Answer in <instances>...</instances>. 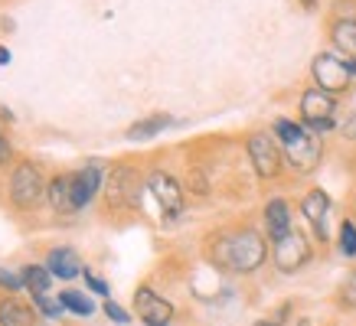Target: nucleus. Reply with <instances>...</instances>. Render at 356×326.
Wrapping results in <instances>:
<instances>
[{
    "instance_id": "nucleus-13",
    "label": "nucleus",
    "mask_w": 356,
    "mask_h": 326,
    "mask_svg": "<svg viewBox=\"0 0 356 326\" xmlns=\"http://www.w3.org/2000/svg\"><path fill=\"white\" fill-rule=\"evenodd\" d=\"M46 268H49V274H56L59 281H72V277H79V274L86 271V268L79 264V258H76V251L72 248H53L49 251Z\"/></svg>"
},
{
    "instance_id": "nucleus-28",
    "label": "nucleus",
    "mask_w": 356,
    "mask_h": 326,
    "mask_svg": "<svg viewBox=\"0 0 356 326\" xmlns=\"http://www.w3.org/2000/svg\"><path fill=\"white\" fill-rule=\"evenodd\" d=\"M82 277H86V281H88V287H92V291H95V293H108V284L102 281V277H95V274H92V271H82Z\"/></svg>"
},
{
    "instance_id": "nucleus-2",
    "label": "nucleus",
    "mask_w": 356,
    "mask_h": 326,
    "mask_svg": "<svg viewBox=\"0 0 356 326\" xmlns=\"http://www.w3.org/2000/svg\"><path fill=\"white\" fill-rule=\"evenodd\" d=\"M334 108H337V101L324 88H307L301 95V114L314 134L334 130Z\"/></svg>"
},
{
    "instance_id": "nucleus-17",
    "label": "nucleus",
    "mask_w": 356,
    "mask_h": 326,
    "mask_svg": "<svg viewBox=\"0 0 356 326\" xmlns=\"http://www.w3.org/2000/svg\"><path fill=\"white\" fill-rule=\"evenodd\" d=\"M49 203H53L59 212H72V176H56L49 183Z\"/></svg>"
},
{
    "instance_id": "nucleus-33",
    "label": "nucleus",
    "mask_w": 356,
    "mask_h": 326,
    "mask_svg": "<svg viewBox=\"0 0 356 326\" xmlns=\"http://www.w3.org/2000/svg\"><path fill=\"white\" fill-rule=\"evenodd\" d=\"M255 326H278V323H271V320H261V323H255Z\"/></svg>"
},
{
    "instance_id": "nucleus-5",
    "label": "nucleus",
    "mask_w": 356,
    "mask_h": 326,
    "mask_svg": "<svg viewBox=\"0 0 356 326\" xmlns=\"http://www.w3.org/2000/svg\"><path fill=\"white\" fill-rule=\"evenodd\" d=\"M311 261V245H307V239H304L301 232H288L284 239L275 241V264H278V271L291 274L298 271V268H304Z\"/></svg>"
},
{
    "instance_id": "nucleus-26",
    "label": "nucleus",
    "mask_w": 356,
    "mask_h": 326,
    "mask_svg": "<svg viewBox=\"0 0 356 326\" xmlns=\"http://www.w3.org/2000/svg\"><path fill=\"white\" fill-rule=\"evenodd\" d=\"M190 189L193 193H209V183H206L203 170H190Z\"/></svg>"
},
{
    "instance_id": "nucleus-30",
    "label": "nucleus",
    "mask_w": 356,
    "mask_h": 326,
    "mask_svg": "<svg viewBox=\"0 0 356 326\" xmlns=\"http://www.w3.org/2000/svg\"><path fill=\"white\" fill-rule=\"evenodd\" d=\"M343 134H346V137H353V141H356V114H350V118L343 121Z\"/></svg>"
},
{
    "instance_id": "nucleus-8",
    "label": "nucleus",
    "mask_w": 356,
    "mask_h": 326,
    "mask_svg": "<svg viewBox=\"0 0 356 326\" xmlns=\"http://www.w3.org/2000/svg\"><path fill=\"white\" fill-rule=\"evenodd\" d=\"M284 157H288V163H291L298 173H311L314 166L321 163V141L314 137L311 130H304L298 141L284 147Z\"/></svg>"
},
{
    "instance_id": "nucleus-19",
    "label": "nucleus",
    "mask_w": 356,
    "mask_h": 326,
    "mask_svg": "<svg viewBox=\"0 0 356 326\" xmlns=\"http://www.w3.org/2000/svg\"><path fill=\"white\" fill-rule=\"evenodd\" d=\"M167 124H170V118H167V114H154V118H147V121H138V124L128 130V137H131V141H144V137L161 134Z\"/></svg>"
},
{
    "instance_id": "nucleus-27",
    "label": "nucleus",
    "mask_w": 356,
    "mask_h": 326,
    "mask_svg": "<svg viewBox=\"0 0 356 326\" xmlns=\"http://www.w3.org/2000/svg\"><path fill=\"white\" fill-rule=\"evenodd\" d=\"M105 314H108L111 320H115V323H121V326H124V323H128V320H131V316L124 314V310H121L118 304H111V300H108V304H105Z\"/></svg>"
},
{
    "instance_id": "nucleus-12",
    "label": "nucleus",
    "mask_w": 356,
    "mask_h": 326,
    "mask_svg": "<svg viewBox=\"0 0 356 326\" xmlns=\"http://www.w3.org/2000/svg\"><path fill=\"white\" fill-rule=\"evenodd\" d=\"M102 183H105V176H102V166L98 163H88L82 173L72 176V206L82 209L92 203V196L102 189Z\"/></svg>"
},
{
    "instance_id": "nucleus-3",
    "label": "nucleus",
    "mask_w": 356,
    "mask_h": 326,
    "mask_svg": "<svg viewBox=\"0 0 356 326\" xmlns=\"http://www.w3.org/2000/svg\"><path fill=\"white\" fill-rule=\"evenodd\" d=\"M140 193V176L131 170V166H115L108 176H105V196H108V206H134Z\"/></svg>"
},
{
    "instance_id": "nucleus-32",
    "label": "nucleus",
    "mask_w": 356,
    "mask_h": 326,
    "mask_svg": "<svg viewBox=\"0 0 356 326\" xmlns=\"http://www.w3.org/2000/svg\"><path fill=\"white\" fill-rule=\"evenodd\" d=\"M346 69H350V76H356V62H353V59L346 62Z\"/></svg>"
},
{
    "instance_id": "nucleus-14",
    "label": "nucleus",
    "mask_w": 356,
    "mask_h": 326,
    "mask_svg": "<svg viewBox=\"0 0 356 326\" xmlns=\"http://www.w3.org/2000/svg\"><path fill=\"white\" fill-rule=\"evenodd\" d=\"M265 228H268V235L275 241L291 232V209H288L284 199H271L268 206H265Z\"/></svg>"
},
{
    "instance_id": "nucleus-24",
    "label": "nucleus",
    "mask_w": 356,
    "mask_h": 326,
    "mask_svg": "<svg viewBox=\"0 0 356 326\" xmlns=\"http://www.w3.org/2000/svg\"><path fill=\"white\" fill-rule=\"evenodd\" d=\"M33 300H36V307H40V310H43L46 316H59V314H63V304H59V300H49L46 293H40V297H33Z\"/></svg>"
},
{
    "instance_id": "nucleus-10",
    "label": "nucleus",
    "mask_w": 356,
    "mask_h": 326,
    "mask_svg": "<svg viewBox=\"0 0 356 326\" xmlns=\"http://www.w3.org/2000/svg\"><path fill=\"white\" fill-rule=\"evenodd\" d=\"M147 186H151L154 199L161 203L163 216H180V209H184V193H180V183H177L173 176L154 173L151 180H147Z\"/></svg>"
},
{
    "instance_id": "nucleus-20",
    "label": "nucleus",
    "mask_w": 356,
    "mask_h": 326,
    "mask_svg": "<svg viewBox=\"0 0 356 326\" xmlns=\"http://www.w3.org/2000/svg\"><path fill=\"white\" fill-rule=\"evenodd\" d=\"M59 304H63L65 310H72V314H79V316H92V314H95V307H92V300H88V297H82L79 291H63V297H59Z\"/></svg>"
},
{
    "instance_id": "nucleus-9",
    "label": "nucleus",
    "mask_w": 356,
    "mask_h": 326,
    "mask_svg": "<svg viewBox=\"0 0 356 326\" xmlns=\"http://www.w3.org/2000/svg\"><path fill=\"white\" fill-rule=\"evenodd\" d=\"M134 310H138L140 320L147 326H167L173 316V307L167 304L163 297H157L151 287H140V291L134 293Z\"/></svg>"
},
{
    "instance_id": "nucleus-31",
    "label": "nucleus",
    "mask_w": 356,
    "mask_h": 326,
    "mask_svg": "<svg viewBox=\"0 0 356 326\" xmlns=\"http://www.w3.org/2000/svg\"><path fill=\"white\" fill-rule=\"evenodd\" d=\"M7 62H10V53H7V49L0 46V65H7Z\"/></svg>"
},
{
    "instance_id": "nucleus-7",
    "label": "nucleus",
    "mask_w": 356,
    "mask_h": 326,
    "mask_svg": "<svg viewBox=\"0 0 356 326\" xmlns=\"http://www.w3.org/2000/svg\"><path fill=\"white\" fill-rule=\"evenodd\" d=\"M314 78H317V88H324V92H343L350 85V69L346 62H340L337 55H317L314 59Z\"/></svg>"
},
{
    "instance_id": "nucleus-1",
    "label": "nucleus",
    "mask_w": 356,
    "mask_h": 326,
    "mask_svg": "<svg viewBox=\"0 0 356 326\" xmlns=\"http://www.w3.org/2000/svg\"><path fill=\"white\" fill-rule=\"evenodd\" d=\"M216 261L229 271L248 274L261 268V261L268 258V248H265V239H261L255 228H242V232H232V235H222L213 248Z\"/></svg>"
},
{
    "instance_id": "nucleus-4",
    "label": "nucleus",
    "mask_w": 356,
    "mask_h": 326,
    "mask_svg": "<svg viewBox=\"0 0 356 326\" xmlns=\"http://www.w3.org/2000/svg\"><path fill=\"white\" fill-rule=\"evenodd\" d=\"M43 196V173L36 163H20L13 170V180H10V199L17 203L20 209L33 206L36 199Z\"/></svg>"
},
{
    "instance_id": "nucleus-11",
    "label": "nucleus",
    "mask_w": 356,
    "mask_h": 326,
    "mask_svg": "<svg viewBox=\"0 0 356 326\" xmlns=\"http://www.w3.org/2000/svg\"><path fill=\"white\" fill-rule=\"evenodd\" d=\"M301 212L304 218L314 225V232H317V239L327 241V212H330V199H327L324 189H311V193L304 196V203H301Z\"/></svg>"
},
{
    "instance_id": "nucleus-21",
    "label": "nucleus",
    "mask_w": 356,
    "mask_h": 326,
    "mask_svg": "<svg viewBox=\"0 0 356 326\" xmlns=\"http://www.w3.org/2000/svg\"><path fill=\"white\" fill-rule=\"evenodd\" d=\"M275 134H278L281 141H284V147H288V144H294L298 137H301L304 128L301 124H294V121H288V118H281V121H275Z\"/></svg>"
},
{
    "instance_id": "nucleus-25",
    "label": "nucleus",
    "mask_w": 356,
    "mask_h": 326,
    "mask_svg": "<svg viewBox=\"0 0 356 326\" xmlns=\"http://www.w3.org/2000/svg\"><path fill=\"white\" fill-rule=\"evenodd\" d=\"M23 287V277H17L13 271H3L0 268V291H20Z\"/></svg>"
},
{
    "instance_id": "nucleus-18",
    "label": "nucleus",
    "mask_w": 356,
    "mask_h": 326,
    "mask_svg": "<svg viewBox=\"0 0 356 326\" xmlns=\"http://www.w3.org/2000/svg\"><path fill=\"white\" fill-rule=\"evenodd\" d=\"M49 284H53V274H49V268L30 264V268L23 271V287H30L33 297H40V293H46V291H49Z\"/></svg>"
},
{
    "instance_id": "nucleus-35",
    "label": "nucleus",
    "mask_w": 356,
    "mask_h": 326,
    "mask_svg": "<svg viewBox=\"0 0 356 326\" xmlns=\"http://www.w3.org/2000/svg\"><path fill=\"white\" fill-rule=\"evenodd\" d=\"M304 3H314V0H304Z\"/></svg>"
},
{
    "instance_id": "nucleus-22",
    "label": "nucleus",
    "mask_w": 356,
    "mask_h": 326,
    "mask_svg": "<svg viewBox=\"0 0 356 326\" xmlns=\"http://www.w3.org/2000/svg\"><path fill=\"white\" fill-rule=\"evenodd\" d=\"M340 251H343L346 258L356 255V222H343L340 225Z\"/></svg>"
},
{
    "instance_id": "nucleus-29",
    "label": "nucleus",
    "mask_w": 356,
    "mask_h": 326,
    "mask_svg": "<svg viewBox=\"0 0 356 326\" xmlns=\"http://www.w3.org/2000/svg\"><path fill=\"white\" fill-rule=\"evenodd\" d=\"M10 160V144H7V137H3V130H0V163Z\"/></svg>"
},
{
    "instance_id": "nucleus-6",
    "label": "nucleus",
    "mask_w": 356,
    "mask_h": 326,
    "mask_svg": "<svg viewBox=\"0 0 356 326\" xmlns=\"http://www.w3.org/2000/svg\"><path fill=\"white\" fill-rule=\"evenodd\" d=\"M248 157H252V166L261 180H271L278 176L281 170V151L278 144L271 141V134H252L248 137Z\"/></svg>"
},
{
    "instance_id": "nucleus-15",
    "label": "nucleus",
    "mask_w": 356,
    "mask_h": 326,
    "mask_svg": "<svg viewBox=\"0 0 356 326\" xmlns=\"http://www.w3.org/2000/svg\"><path fill=\"white\" fill-rule=\"evenodd\" d=\"M334 46L343 49L350 59H356V20L353 17H343V20L334 23Z\"/></svg>"
},
{
    "instance_id": "nucleus-34",
    "label": "nucleus",
    "mask_w": 356,
    "mask_h": 326,
    "mask_svg": "<svg viewBox=\"0 0 356 326\" xmlns=\"http://www.w3.org/2000/svg\"><path fill=\"white\" fill-rule=\"evenodd\" d=\"M298 326H314V323H311V320H301V323H298Z\"/></svg>"
},
{
    "instance_id": "nucleus-16",
    "label": "nucleus",
    "mask_w": 356,
    "mask_h": 326,
    "mask_svg": "<svg viewBox=\"0 0 356 326\" xmlns=\"http://www.w3.org/2000/svg\"><path fill=\"white\" fill-rule=\"evenodd\" d=\"M0 326H33V310L20 300H3L0 304Z\"/></svg>"
},
{
    "instance_id": "nucleus-23",
    "label": "nucleus",
    "mask_w": 356,
    "mask_h": 326,
    "mask_svg": "<svg viewBox=\"0 0 356 326\" xmlns=\"http://www.w3.org/2000/svg\"><path fill=\"white\" fill-rule=\"evenodd\" d=\"M340 300H343L346 307H353L356 310V271L350 274V277H346L343 281V291H340Z\"/></svg>"
}]
</instances>
